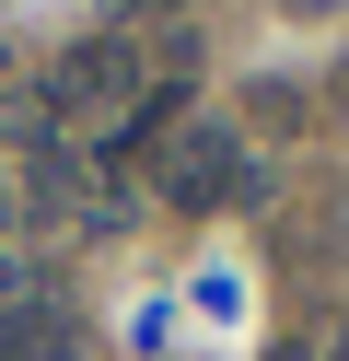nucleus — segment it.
Instances as JSON below:
<instances>
[{
	"label": "nucleus",
	"instance_id": "obj_1",
	"mask_svg": "<svg viewBox=\"0 0 349 361\" xmlns=\"http://www.w3.org/2000/svg\"><path fill=\"white\" fill-rule=\"evenodd\" d=\"M128 105H140V47H128V35H82V47L47 71V117H70V128L128 117Z\"/></svg>",
	"mask_w": 349,
	"mask_h": 361
},
{
	"label": "nucleus",
	"instance_id": "obj_2",
	"mask_svg": "<svg viewBox=\"0 0 349 361\" xmlns=\"http://www.w3.org/2000/svg\"><path fill=\"white\" fill-rule=\"evenodd\" d=\"M163 198H175V210H233V198H256L245 128H186V140L163 152Z\"/></svg>",
	"mask_w": 349,
	"mask_h": 361
},
{
	"label": "nucleus",
	"instance_id": "obj_3",
	"mask_svg": "<svg viewBox=\"0 0 349 361\" xmlns=\"http://www.w3.org/2000/svg\"><path fill=\"white\" fill-rule=\"evenodd\" d=\"M0 361H82V338L47 291H23V303H0Z\"/></svg>",
	"mask_w": 349,
	"mask_h": 361
},
{
	"label": "nucleus",
	"instance_id": "obj_4",
	"mask_svg": "<svg viewBox=\"0 0 349 361\" xmlns=\"http://www.w3.org/2000/svg\"><path fill=\"white\" fill-rule=\"evenodd\" d=\"M326 361H349V338H338V350H326Z\"/></svg>",
	"mask_w": 349,
	"mask_h": 361
}]
</instances>
